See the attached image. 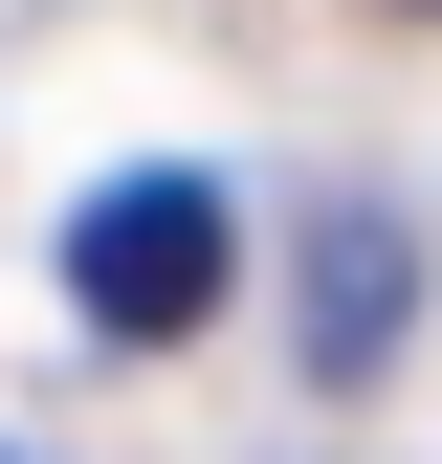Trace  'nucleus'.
Wrapping results in <instances>:
<instances>
[{
    "label": "nucleus",
    "instance_id": "nucleus-1",
    "mask_svg": "<svg viewBox=\"0 0 442 464\" xmlns=\"http://www.w3.org/2000/svg\"><path fill=\"white\" fill-rule=\"evenodd\" d=\"M67 310L89 332H199L221 310V178H110L67 221Z\"/></svg>",
    "mask_w": 442,
    "mask_h": 464
},
{
    "label": "nucleus",
    "instance_id": "nucleus-2",
    "mask_svg": "<svg viewBox=\"0 0 442 464\" xmlns=\"http://www.w3.org/2000/svg\"><path fill=\"white\" fill-rule=\"evenodd\" d=\"M399 354V221H332L310 244V376H376Z\"/></svg>",
    "mask_w": 442,
    "mask_h": 464
}]
</instances>
